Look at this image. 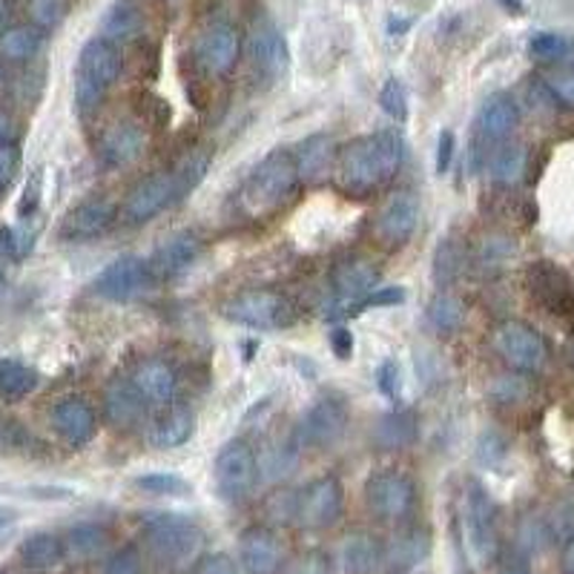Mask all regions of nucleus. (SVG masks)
<instances>
[{
	"mask_svg": "<svg viewBox=\"0 0 574 574\" xmlns=\"http://www.w3.org/2000/svg\"><path fill=\"white\" fill-rule=\"evenodd\" d=\"M416 434H420V416H416L414 408H397L379 420L373 440H377L379 448L400 451L414 443Z\"/></svg>",
	"mask_w": 574,
	"mask_h": 574,
	"instance_id": "c85d7f7f",
	"label": "nucleus"
},
{
	"mask_svg": "<svg viewBox=\"0 0 574 574\" xmlns=\"http://www.w3.org/2000/svg\"><path fill=\"white\" fill-rule=\"evenodd\" d=\"M221 313L236 325L253 327V331H279L296 320L291 299L279 291H262V288L236 293L234 299H227Z\"/></svg>",
	"mask_w": 574,
	"mask_h": 574,
	"instance_id": "39448f33",
	"label": "nucleus"
},
{
	"mask_svg": "<svg viewBox=\"0 0 574 574\" xmlns=\"http://www.w3.org/2000/svg\"><path fill=\"white\" fill-rule=\"evenodd\" d=\"M64 552L66 545L61 543L55 534H50V531H35V534H30V538L23 540L18 557H21V563L30 568V572H50V568L61 566Z\"/></svg>",
	"mask_w": 574,
	"mask_h": 574,
	"instance_id": "c756f323",
	"label": "nucleus"
},
{
	"mask_svg": "<svg viewBox=\"0 0 574 574\" xmlns=\"http://www.w3.org/2000/svg\"><path fill=\"white\" fill-rule=\"evenodd\" d=\"M429 549H431L429 531L411 526V529L400 531V534L393 538L388 560H391V566L397 568H414L420 566L422 560L429 557Z\"/></svg>",
	"mask_w": 574,
	"mask_h": 574,
	"instance_id": "473e14b6",
	"label": "nucleus"
},
{
	"mask_svg": "<svg viewBox=\"0 0 574 574\" xmlns=\"http://www.w3.org/2000/svg\"><path fill=\"white\" fill-rule=\"evenodd\" d=\"M379 107L386 109L388 116H391L397 124H405L408 121V89L400 78H388L386 87L379 89Z\"/></svg>",
	"mask_w": 574,
	"mask_h": 574,
	"instance_id": "79ce46f5",
	"label": "nucleus"
},
{
	"mask_svg": "<svg viewBox=\"0 0 574 574\" xmlns=\"http://www.w3.org/2000/svg\"><path fill=\"white\" fill-rule=\"evenodd\" d=\"M331 348L339 359H350L354 354V334H350L348 327H336L334 334H331Z\"/></svg>",
	"mask_w": 574,
	"mask_h": 574,
	"instance_id": "6e6d98bb",
	"label": "nucleus"
},
{
	"mask_svg": "<svg viewBox=\"0 0 574 574\" xmlns=\"http://www.w3.org/2000/svg\"><path fill=\"white\" fill-rule=\"evenodd\" d=\"M147 136L139 124L132 121H121V124L109 127L104 132L101 144H98V159L107 164V167H127L132 161L144 153Z\"/></svg>",
	"mask_w": 574,
	"mask_h": 574,
	"instance_id": "b1692460",
	"label": "nucleus"
},
{
	"mask_svg": "<svg viewBox=\"0 0 574 574\" xmlns=\"http://www.w3.org/2000/svg\"><path fill=\"white\" fill-rule=\"evenodd\" d=\"M299 178L302 175H299L296 155L291 150H273L248 175V182L241 187V207L253 218L273 216L296 193Z\"/></svg>",
	"mask_w": 574,
	"mask_h": 574,
	"instance_id": "f03ea898",
	"label": "nucleus"
},
{
	"mask_svg": "<svg viewBox=\"0 0 574 574\" xmlns=\"http://www.w3.org/2000/svg\"><path fill=\"white\" fill-rule=\"evenodd\" d=\"M517 121H520V109H517L515 98L506 93H497L486 98V104L477 112V132L483 141H502L515 132Z\"/></svg>",
	"mask_w": 574,
	"mask_h": 574,
	"instance_id": "393cba45",
	"label": "nucleus"
},
{
	"mask_svg": "<svg viewBox=\"0 0 574 574\" xmlns=\"http://www.w3.org/2000/svg\"><path fill=\"white\" fill-rule=\"evenodd\" d=\"M495 348L497 354L511 365V368L526 373L540 371V368L545 365V357H549L543 336H540L531 325L517 320L502 322V325L497 327Z\"/></svg>",
	"mask_w": 574,
	"mask_h": 574,
	"instance_id": "9d476101",
	"label": "nucleus"
},
{
	"mask_svg": "<svg viewBox=\"0 0 574 574\" xmlns=\"http://www.w3.org/2000/svg\"><path fill=\"white\" fill-rule=\"evenodd\" d=\"M377 386H379V391L386 393L388 400H397V397H400V388H402L400 365L393 362V359H386V362L379 365Z\"/></svg>",
	"mask_w": 574,
	"mask_h": 574,
	"instance_id": "09e8293b",
	"label": "nucleus"
},
{
	"mask_svg": "<svg viewBox=\"0 0 574 574\" xmlns=\"http://www.w3.org/2000/svg\"><path fill=\"white\" fill-rule=\"evenodd\" d=\"M207 167H210V153H207V150H193L189 155H184L178 170L173 173L175 182H178V189H182V196L202 182Z\"/></svg>",
	"mask_w": 574,
	"mask_h": 574,
	"instance_id": "ea45409f",
	"label": "nucleus"
},
{
	"mask_svg": "<svg viewBox=\"0 0 574 574\" xmlns=\"http://www.w3.org/2000/svg\"><path fill=\"white\" fill-rule=\"evenodd\" d=\"M466 538L468 549L474 552V557L486 563V560L495 557L497 552V509L491 497H488L486 488L480 483H468L466 495Z\"/></svg>",
	"mask_w": 574,
	"mask_h": 574,
	"instance_id": "9b49d317",
	"label": "nucleus"
},
{
	"mask_svg": "<svg viewBox=\"0 0 574 574\" xmlns=\"http://www.w3.org/2000/svg\"><path fill=\"white\" fill-rule=\"evenodd\" d=\"M213 477H216L218 495L227 502H241L253 491L256 480H259V459H256L253 448L241 440L227 443L218 451L216 466H213Z\"/></svg>",
	"mask_w": 574,
	"mask_h": 574,
	"instance_id": "423d86ee",
	"label": "nucleus"
},
{
	"mask_svg": "<svg viewBox=\"0 0 574 574\" xmlns=\"http://www.w3.org/2000/svg\"><path fill=\"white\" fill-rule=\"evenodd\" d=\"M405 159V144L393 130H379L359 136L345 144L336 155V184L348 196H371L373 189L386 187Z\"/></svg>",
	"mask_w": 574,
	"mask_h": 574,
	"instance_id": "f257e3e1",
	"label": "nucleus"
},
{
	"mask_svg": "<svg viewBox=\"0 0 574 574\" xmlns=\"http://www.w3.org/2000/svg\"><path fill=\"white\" fill-rule=\"evenodd\" d=\"M155 284L150 262L139 259V256H121L116 262H109L107 268L95 277L93 291L95 296L107 299V302H132V299L144 296Z\"/></svg>",
	"mask_w": 574,
	"mask_h": 574,
	"instance_id": "0eeeda50",
	"label": "nucleus"
},
{
	"mask_svg": "<svg viewBox=\"0 0 574 574\" xmlns=\"http://www.w3.org/2000/svg\"><path fill=\"white\" fill-rule=\"evenodd\" d=\"M41 189H44V170H32L30 182L23 187L21 204H18V213H21L23 221L35 216L37 204H41Z\"/></svg>",
	"mask_w": 574,
	"mask_h": 574,
	"instance_id": "49530a36",
	"label": "nucleus"
},
{
	"mask_svg": "<svg viewBox=\"0 0 574 574\" xmlns=\"http://www.w3.org/2000/svg\"><path fill=\"white\" fill-rule=\"evenodd\" d=\"M457 259H454V248H451L448 241L440 245V253H436V282H448L451 273L457 270Z\"/></svg>",
	"mask_w": 574,
	"mask_h": 574,
	"instance_id": "5fc2aeb1",
	"label": "nucleus"
},
{
	"mask_svg": "<svg viewBox=\"0 0 574 574\" xmlns=\"http://www.w3.org/2000/svg\"><path fill=\"white\" fill-rule=\"evenodd\" d=\"M121 46L109 44L101 35L89 37L80 46L78 64H75V112L80 118L101 107L107 93L121 75Z\"/></svg>",
	"mask_w": 574,
	"mask_h": 574,
	"instance_id": "20e7f679",
	"label": "nucleus"
},
{
	"mask_svg": "<svg viewBox=\"0 0 574 574\" xmlns=\"http://www.w3.org/2000/svg\"><path fill=\"white\" fill-rule=\"evenodd\" d=\"M141 534L161 566L173 568H189L196 566L204 549V531L196 520H189L184 515H147L141 523Z\"/></svg>",
	"mask_w": 574,
	"mask_h": 574,
	"instance_id": "7ed1b4c3",
	"label": "nucleus"
},
{
	"mask_svg": "<svg viewBox=\"0 0 574 574\" xmlns=\"http://www.w3.org/2000/svg\"><path fill=\"white\" fill-rule=\"evenodd\" d=\"M107 545V529L98 523H80L66 534V552L78 560H89Z\"/></svg>",
	"mask_w": 574,
	"mask_h": 574,
	"instance_id": "c9c22d12",
	"label": "nucleus"
},
{
	"mask_svg": "<svg viewBox=\"0 0 574 574\" xmlns=\"http://www.w3.org/2000/svg\"><path fill=\"white\" fill-rule=\"evenodd\" d=\"M41 377L35 368L18 362V359H0V402H18L30 397Z\"/></svg>",
	"mask_w": 574,
	"mask_h": 574,
	"instance_id": "2f4dec72",
	"label": "nucleus"
},
{
	"mask_svg": "<svg viewBox=\"0 0 574 574\" xmlns=\"http://www.w3.org/2000/svg\"><path fill=\"white\" fill-rule=\"evenodd\" d=\"M250 58H253L256 69L268 75V78H282L288 73L291 50H288V41H284V35L270 18H262V21L253 23V32H250Z\"/></svg>",
	"mask_w": 574,
	"mask_h": 574,
	"instance_id": "dca6fc26",
	"label": "nucleus"
},
{
	"mask_svg": "<svg viewBox=\"0 0 574 574\" xmlns=\"http://www.w3.org/2000/svg\"><path fill=\"white\" fill-rule=\"evenodd\" d=\"M572 52V41L557 32H538L529 41V55L538 61H560Z\"/></svg>",
	"mask_w": 574,
	"mask_h": 574,
	"instance_id": "58836bf2",
	"label": "nucleus"
},
{
	"mask_svg": "<svg viewBox=\"0 0 574 574\" xmlns=\"http://www.w3.org/2000/svg\"><path fill=\"white\" fill-rule=\"evenodd\" d=\"M198 256H202V239L184 230V234L161 241L155 253L150 256V270L155 279H178L196 264Z\"/></svg>",
	"mask_w": 574,
	"mask_h": 574,
	"instance_id": "6ab92c4d",
	"label": "nucleus"
},
{
	"mask_svg": "<svg viewBox=\"0 0 574 574\" xmlns=\"http://www.w3.org/2000/svg\"><path fill=\"white\" fill-rule=\"evenodd\" d=\"M365 500L382 520H402L414 511L416 488L411 477L400 472H379L365 483Z\"/></svg>",
	"mask_w": 574,
	"mask_h": 574,
	"instance_id": "f8f14e48",
	"label": "nucleus"
},
{
	"mask_svg": "<svg viewBox=\"0 0 574 574\" xmlns=\"http://www.w3.org/2000/svg\"><path fill=\"white\" fill-rule=\"evenodd\" d=\"M193 436V414L189 411H173L159 422L150 434L153 448H178Z\"/></svg>",
	"mask_w": 574,
	"mask_h": 574,
	"instance_id": "f704fd0d",
	"label": "nucleus"
},
{
	"mask_svg": "<svg viewBox=\"0 0 574 574\" xmlns=\"http://www.w3.org/2000/svg\"><path fill=\"white\" fill-rule=\"evenodd\" d=\"M545 87L552 89V95L557 101H563L566 107H574V66H560L545 73Z\"/></svg>",
	"mask_w": 574,
	"mask_h": 574,
	"instance_id": "c03bdc74",
	"label": "nucleus"
},
{
	"mask_svg": "<svg viewBox=\"0 0 574 574\" xmlns=\"http://www.w3.org/2000/svg\"><path fill=\"white\" fill-rule=\"evenodd\" d=\"M348 425V411L334 397H322L311 405L302 425L296 429V440L302 448H331L339 443Z\"/></svg>",
	"mask_w": 574,
	"mask_h": 574,
	"instance_id": "4468645a",
	"label": "nucleus"
},
{
	"mask_svg": "<svg viewBox=\"0 0 574 574\" xmlns=\"http://www.w3.org/2000/svg\"><path fill=\"white\" fill-rule=\"evenodd\" d=\"M18 256V239L9 227H0V291H3V279H7V262Z\"/></svg>",
	"mask_w": 574,
	"mask_h": 574,
	"instance_id": "603ef678",
	"label": "nucleus"
},
{
	"mask_svg": "<svg viewBox=\"0 0 574 574\" xmlns=\"http://www.w3.org/2000/svg\"><path fill=\"white\" fill-rule=\"evenodd\" d=\"M382 560H386V552H382L379 540L373 534H365V531L345 538L339 549V563L345 574H377Z\"/></svg>",
	"mask_w": 574,
	"mask_h": 574,
	"instance_id": "a878e982",
	"label": "nucleus"
},
{
	"mask_svg": "<svg viewBox=\"0 0 574 574\" xmlns=\"http://www.w3.org/2000/svg\"><path fill=\"white\" fill-rule=\"evenodd\" d=\"M9 15H12V3H9V0H0V32L9 26Z\"/></svg>",
	"mask_w": 574,
	"mask_h": 574,
	"instance_id": "0e129e2a",
	"label": "nucleus"
},
{
	"mask_svg": "<svg viewBox=\"0 0 574 574\" xmlns=\"http://www.w3.org/2000/svg\"><path fill=\"white\" fill-rule=\"evenodd\" d=\"M502 9H509L511 15H523V0H497Z\"/></svg>",
	"mask_w": 574,
	"mask_h": 574,
	"instance_id": "e2e57ef3",
	"label": "nucleus"
},
{
	"mask_svg": "<svg viewBox=\"0 0 574 574\" xmlns=\"http://www.w3.org/2000/svg\"><path fill=\"white\" fill-rule=\"evenodd\" d=\"M563 572L574 574V538L568 540L566 549H563Z\"/></svg>",
	"mask_w": 574,
	"mask_h": 574,
	"instance_id": "680f3d73",
	"label": "nucleus"
},
{
	"mask_svg": "<svg viewBox=\"0 0 574 574\" xmlns=\"http://www.w3.org/2000/svg\"><path fill=\"white\" fill-rule=\"evenodd\" d=\"M132 382L144 393V400L153 402V405H167V402H173L175 386H178L175 371L167 362H161V359L141 362L139 371L132 373Z\"/></svg>",
	"mask_w": 574,
	"mask_h": 574,
	"instance_id": "cd10ccee",
	"label": "nucleus"
},
{
	"mask_svg": "<svg viewBox=\"0 0 574 574\" xmlns=\"http://www.w3.org/2000/svg\"><path fill=\"white\" fill-rule=\"evenodd\" d=\"M116 221V204L109 198H87L75 204L61 221V239L69 241H89L104 236Z\"/></svg>",
	"mask_w": 574,
	"mask_h": 574,
	"instance_id": "f3484780",
	"label": "nucleus"
},
{
	"mask_svg": "<svg viewBox=\"0 0 574 574\" xmlns=\"http://www.w3.org/2000/svg\"><path fill=\"white\" fill-rule=\"evenodd\" d=\"M104 574H141L139 549L127 545V549H121V552L112 554L107 563V568H104Z\"/></svg>",
	"mask_w": 574,
	"mask_h": 574,
	"instance_id": "de8ad7c7",
	"label": "nucleus"
},
{
	"mask_svg": "<svg viewBox=\"0 0 574 574\" xmlns=\"http://www.w3.org/2000/svg\"><path fill=\"white\" fill-rule=\"evenodd\" d=\"M44 46V32L32 23H18L0 32V61L9 64H26Z\"/></svg>",
	"mask_w": 574,
	"mask_h": 574,
	"instance_id": "7c9ffc66",
	"label": "nucleus"
},
{
	"mask_svg": "<svg viewBox=\"0 0 574 574\" xmlns=\"http://www.w3.org/2000/svg\"><path fill=\"white\" fill-rule=\"evenodd\" d=\"M50 420L52 429L58 431L61 440L69 448H84L87 443H93L95 431H98L93 405L87 400H80V397H66V400L55 402Z\"/></svg>",
	"mask_w": 574,
	"mask_h": 574,
	"instance_id": "a211bd4d",
	"label": "nucleus"
},
{
	"mask_svg": "<svg viewBox=\"0 0 574 574\" xmlns=\"http://www.w3.org/2000/svg\"><path fill=\"white\" fill-rule=\"evenodd\" d=\"M175 198H182V189H178L173 173L150 175L130 189L124 202V221L127 225H144L153 216H159L164 207H170Z\"/></svg>",
	"mask_w": 574,
	"mask_h": 574,
	"instance_id": "2eb2a0df",
	"label": "nucleus"
},
{
	"mask_svg": "<svg viewBox=\"0 0 574 574\" xmlns=\"http://www.w3.org/2000/svg\"><path fill=\"white\" fill-rule=\"evenodd\" d=\"M18 167H21V147L18 141H3L0 144V193L15 182Z\"/></svg>",
	"mask_w": 574,
	"mask_h": 574,
	"instance_id": "a18cd8bd",
	"label": "nucleus"
},
{
	"mask_svg": "<svg viewBox=\"0 0 574 574\" xmlns=\"http://www.w3.org/2000/svg\"><path fill=\"white\" fill-rule=\"evenodd\" d=\"M136 488H141V491H147V495L178 497V495H187L189 483L173 472H153V474H141V477H136Z\"/></svg>",
	"mask_w": 574,
	"mask_h": 574,
	"instance_id": "4c0bfd02",
	"label": "nucleus"
},
{
	"mask_svg": "<svg viewBox=\"0 0 574 574\" xmlns=\"http://www.w3.org/2000/svg\"><path fill=\"white\" fill-rule=\"evenodd\" d=\"M193 574H239L236 563L227 554H204L193 566Z\"/></svg>",
	"mask_w": 574,
	"mask_h": 574,
	"instance_id": "3c124183",
	"label": "nucleus"
},
{
	"mask_svg": "<svg viewBox=\"0 0 574 574\" xmlns=\"http://www.w3.org/2000/svg\"><path fill=\"white\" fill-rule=\"evenodd\" d=\"M454 153H457V139H454V132L451 130H443L440 132V139H436V161H434L436 173L440 175L448 173Z\"/></svg>",
	"mask_w": 574,
	"mask_h": 574,
	"instance_id": "8fccbe9b",
	"label": "nucleus"
},
{
	"mask_svg": "<svg viewBox=\"0 0 574 574\" xmlns=\"http://www.w3.org/2000/svg\"><path fill=\"white\" fill-rule=\"evenodd\" d=\"M345 509V491L336 477H316L296 495V520L302 529H331Z\"/></svg>",
	"mask_w": 574,
	"mask_h": 574,
	"instance_id": "6e6552de",
	"label": "nucleus"
},
{
	"mask_svg": "<svg viewBox=\"0 0 574 574\" xmlns=\"http://www.w3.org/2000/svg\"><path fill=\"white\" fill-rule=\"evenodd\" d=\"M526 173V150L520 144L500 147L491 153V178L500 184H515Z\"/></svg>",
	"mask_w": 574,
	"mask_h": 574,
	"instance_id": "e433bc0d",
	"label": "nucleus"
},
{
	"mask_svg": "<svg viewBox=\"0 0 574 574\" xmlns=\"http://www.w3.org/2000/svg\"><path fill=\"white\" fill-rule=\"evenodd\" d=\"M296 164H299V175L305 182H313L320 178L322 173H327V161H331V139L327 136H311L299 144Z\"/></svg>",
	"mask_w": 574,
	"mask_h": 574,
	"instance_id": "72a5a7b5",
	"label": "nucleus"
},
{
	"mask_svg": "<svg viewBox=\"0 0 574 574\" xmlns=\"http://www.w3.org/2000/svg\"><path fill=\"white\" fill-rule=\"evenodd\" d=\"M520 540H523L526 549H540L545 540V531H543V523H534V520H529V523H523V529H520Z\"/></svg>",
	"mask_w": 574,
	"mask_h": 574,
	"instance_id": "4d7b16f0",
	"label": "nucleus"
},
{
	"mask_svg": "<svg viewBox=\"0 0 574 574\" xmlns=\"http://www.w3.org/2000/svg\"><path fill=\"white\" fill-rule=\"evenodd\" d=\"M526 288L540 307L563 320H574V279L560 264L531 262L526 270Z\"/></svg>",
	"mask_w": 574,
	"mask_h": 574,
	"instance_id": "1a4fd4ad",
	"label": "nucleus"
},
{
	"mask_svg": "<svg viewBox=\"0 0 574 574\" xmlns=\"http://www.w3.org/2000/svg\"><path fill=\"white\" fill-rule=\"evenodd\" d=\"M239 563L248 574H277L282 568V549L277 534L264 526H250L239 538Z\"/></svg>",
	"mask_w": 574,
	"mask_h": 574,
	"instance_id": "aec40b11",
	"label": "nucleus"
},
{
	"mask_svg": "<svg viewBox=\"0 0 574 574\" xmlns=\"http://www.w3.org/2000/svg\"><path fill=\"white\" fill-rule=\"evenodd\" d=\"M12 136H15L12 118H9L7 112H0V144H3V141H15V139H12Z\"/></svg>",
	"mask_w": 574,
	"mask_h": 574,
	"instance_id": "bf43d9fd",
	"label": "nucleus"
},
{
	"mask_svg": "<svg viewBox=\"0 0 574 574\" xmlns=\"http://www.w3.org/2000/svg\"><path fill=\"white\" fill-rule=\"evenodd\" d=\"M416 225H420V202H416V196L414 193H397L379 213L377 234L386 245L400 248V245H405L414 236Z\"/></svg>",
	"mask_w": 574,
	"mask_h": 574,
	"instance_id": "412c9836",
	"label": "nucleus"
},
{
	"mask_svg": "<svg viewBox=\"0 0 574 574\" xmlns=\"http://www.w3.org/2000/svg\"><path fill=\"white\" fill-rule=\"evenodd\" d=\"M405 302V291L402 288H377L371 296L365 299L362 307H386V305H400Z\"/></svg>",
	"mask_w": 574,
	"mask_h": 574,
	"instance_id": "864d4df0",
	"label": "nucleus"
},
{
	"mask_svg": "<svg viewBox=\"0 0 574 574\" xmlns=\"http://www.w3.org/2000/svg\"><path fill=\"white\" fill-rule=\"evenodd\" d=\"M66 15V0H30V21L41 32L55 30Z\"/></svg>",
	"mask_w": 574,
	"mask_h": 574,
	"instance_id": "37998d69",
	"label": "nucleus"
},
{
	"mask_svg": "<svg viewBox=\"0 0 574 574\" xmlns=\"http://www.w3.org/2000/svg\"><path fill=\"white\" fill-rule=\"evenodd\" d=\"M296 574H331V566H327L325 554H307L302 563H299Z\"/></svg>",
	"mask_w": 574,
	"mask_h": 574,
	"instance_id": "13d9d810",
	"label": "nucleus"
},
{
	"mask_svg": "<svg viewBox=\"0 0 574 574\" xmlns=\"http://www.w3.org/2000/svg\"><path fill=\"white\" fill-rule=\"evenodd\" d=\"M241 55V35L234 23L213 21L196 41V58L207 75H227Z\"/></svg>",
	"mask_w": 574,
	"mask_h": 574,
	"instance_id": "ddd939ff",
	"label": "nucleus"
},
{
	"mask_svg": "<svg viewBox=\"0 0 574 574\" xmlns=\"http://www.w3.org/2000/svg\"><path fill=\"white\" fill-rule=\"evenodd\" d=\"M144 393L132 379H112L104 391V414L112 429H132L144 416Z\"/></svg>",
	"mask_w": 574,
	"mask_h": 574,
	"instance_id": "5701e85b",
	"label": "nucleus"
},
{
	"mask_svg": "<svg viewBox=\"0 0 574 574\" xmlns=\"http://www.w3.org/2000/svg\"><path fill=\"white\" fill-rule=\"evenodd\" d=\"M141 23H144V18H141V9L136 0H116L107 9V15L101 18L98 35L109 41V44L124 46L130 44L132 37L141 35Z\"/></svg>",
	"mask_w": 574,
	"mask_h": 574,
	"instance_id": "bb28decb",
	"label": "nucleus"
},
{
	"mask_svg": "<svg viewBox=\"0 0 574 574\" xmlns=\"http://www.w3.org/2000/svg\"><path fill=\"white\" fill-rule=\"evenodd\" d=\"M0 84H3V64H0Z\"/></svg>",
	"mask_w": 574,
	"mask_h": 574,
	"instance_id": "69168bd1",
	"label": "nucleus"
},
{
	"mask_svg": "<svg viewBox=\"0 0 574 574\" xmlns=\"http://www.w3.org/2000/svg\"><path fill=\"white\" fill-rule=\"evenodd\" d=\"M429 320L434 322V327H440V331H457L459 322H463V305H459V299L448 296V293H440L429 305Z\"/></svg>",
	"mask_w": 574,
	"mask_h": 574,
	"instance_id": "a19ab883",
	"label": "nucleus"
},
{
	"mask_svg": "<svg viewBox=\"0 0 574 574\" xmlns=\"http://www.w3.org/2000/svg\"><path fill=\"white\" fill-rule=\"evenodd\" d=\"M379 288V270L365 259H350L334 270V291L342 307H362Z\"/></svg>",
	"mask_w": 574,
	"mask_h": 574,
	"instance_id": "4be33fe9",
	"label": "nucleus"
},
{
	"mask_svg": "<svg viewBox=\"0 0 574 574\" xmlns=\"http://www.w3.org/2000/svg\"><path fill=\"white\" fill-rule=\"evenodd\" d=\"M500 574H531V572H529V563H526L523 557H515L502 566Z\"/></svg>",
	"mask_w": 574,
	"mask_h": 574,
	"instance_id": "052dcab7",
	"label": "nucleus"
}]
</instances>
